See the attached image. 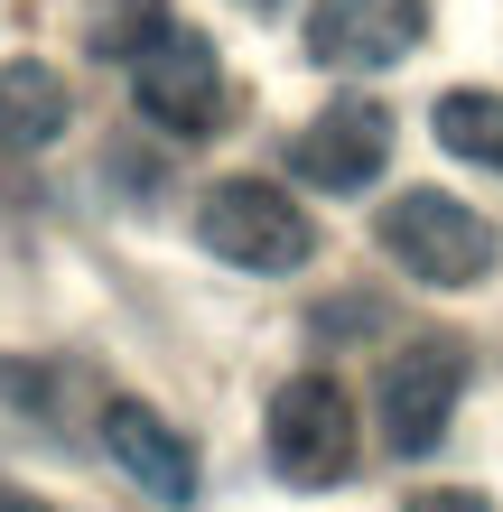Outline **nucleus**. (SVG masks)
<instances>
[{
    "mask_svg": "<svg viewBox=\"0 0 503 512\" xmlns=\"http://www.w3.org/2000/svg\"><path fill=\"white\" fill-rule=\"evenodd\" d=\"M261 447H271L280 485L299 494H327L354 475V401L336 373H289L271 391V410H261Z\"/></svg>",
    "mask_w": 503,
    "mask_h": 512,
    "instance_id": "obj_3",
    "label": "nucleus"
},
{
    "mask_svg": "<svg viewBox=\"0 0 503 512\" xmlns=\"http://www.w3.org/2000/svg\"><path fill=\"white\" fill-rule=\"evenodd\" d=\"M131 103L150 112L168 140L224 131V66H215V47H205L196 28H168V38L131 66Z\"/></svg>",
    "mask_w": 503,
    "mask_h": 512,
    "instance_id": "obj_5",
    "label": "nucleus"
},
{
    "mask_svg": "<svg viewBox=\"0 0 503 512\" xmlns=\"http://www.w3.org/2000/svg\"><path fill=\"white\" fill-rule=\"evenodd\" d=\"M466 345L457 336H420L401 345L392 364H382V391H373V419H382V447L392 457H429L438 438H448V419L466 401Z\"/></svg>",
    "mask_w": 503,
    "mask_h": 512,
    "instance_id": "obj_4",
    "label": "nucleus"
},
{
    "mask_svg": "<svg viewBox=\"0 0 503 512\" xmlns=\"http://www.w3.org/2000/svg\"><path fill=\"white\" fill-rule=\"evenodd\" d=\"M66 122H75V103H66V75H56V66H38V56L0 66V149H10V159L56 149Z\"/></svg>",
    "mask_w": 503,
    "mask_h": 512,
    "instance_id": "obj_9",
    "label": "nucleus"
},
{
    "mask_svg": "<svg viewBox=\"0 0 503 512\" xmlns=\"http://www.w3.org/2000/svg\"><path fill=\"white\" fill-rule=\"evenodd\" d=\"M438 140L457 149L466 168H494L503 177V94H485V84H457V94H438Z\"/></svg>",
    "mask_w": 503,
    "mask_h": 512,
    "instance_id": "obj_10",
    "label": "nucleus"
},
{
    "mask_svg": "<svg viewBox=\"0 0 503 512\" xmlns=\"http://www.w3.org/2000/svg\"><path fill=\"white\" fill-rule=\"evenodd\" d=\"M103 457L131 475V494H150L168 512L196 503V447L177 438V419H159L150 401H112L103 410Z\"/></svg>",
    "mask_w": 503,
    "mask_h": 512,
    "instance_id": "obj_8",
    "label": "nucleus"
},
{
    "mask_svg": "<svg viewBox=\"0 0 503 512\" xmlns=\"http://www.w3.org/2000/svg\"><path fill=\"white\" fill-rule=\"evenodd\" d=\"M382 252H392L410 280H429V289H476L503 261V233L476 205H457L448 187H410V196L382 205Z\"/></svg>",
    "mask_w": 503,
    "mask_h": 512,
    "instance_id": "obj_2",
    "label": "nucleus"
},
{
    "mask_svg": "<svg viewBox=\"0 0 503 512\" xmlns=\"http://www.w3.org/2000/svg\"><path fill=\"white\" fill-rule=\"evenodd\" d=\"M0 512H56V503H38V494H19V485H0Z\"/></svg>",
    "mask_w": 503,
    "mask_h": 512,
    "instance_id": "obj_13",
    "label": "nucleus"
},
{
    "mask_svg": "<svg viewBox=\"0 0 503 512\" xmlns=\"http://www.w3.org/2000/svg\"><path fill=\"white\" fill-rule=\"evenodd\" d=\"M382 168H392V112L382 103H327L289 140V177H299V187H327V196L373 187Z\"/></svg>",
    "mask_w": 503,
    "mask_h": 512,
    "instance_id": "obj_7",
    "label": "nucleus"
},
{
    "mask_svg": "<svg viewBox=\"0 0 503 512\" xmlns=\"http://www.w3.org/2000/svg\"><path fill=\"white\" fill-rule=\"evenodd\" d=\"M159 38H168V0H94V19H84V47L112 66H140Z\"/></svg>",
    "mask_w": 503,
    "mask_h": 512,
    "instance_id": "obj_11",
    "label": "nucleus"
},
{
    "mask_svg": "<svg viewBox=\"0 0 503 512\" xmlns=\"http://www.w3.org/2000/svg\"><path fill=\"white\" fill-rule=\"evenodd\" d=\"M429 38V0H317L308 10V56L336 75H382Z\"/></svg>",
    "mask_w": 503,
    "mask_h": 512,
    "instance_id": "obj_6",
    "label": "nucleus"
},
{
    "mask_svg": "<svg viewBox=\"0 0 503 512\" xmlns=\"http://www.w3.org/2000/svg\"><path fill=\"white\" fill-rule=\"evenodd\" d=\"M410 512H494V503H485V494H457V485H448V494H420Z\"/></svg>",
    "mask_w": 503,
    "mask_h": 512,
    "instance_id": "obj_12",
    "label": "nucleus"
},
{
    "mask_svg": "<svg viewBox=\"0 0 503 512\" xmlns=\"http://www.w3.org/2000/svg\"><path fill=\"white\" fill-rule=\"evenodd\" d=\"M196 243L215 252L224 270H252V280H280L317 252L308 205L280 187V177H215L196 196Z\"/></svg>",
    "mask_w": 503,
    "mask_h": 512,
    "instance_id": "obj_1",
    "label": "nucleus"
}]
</instances>
